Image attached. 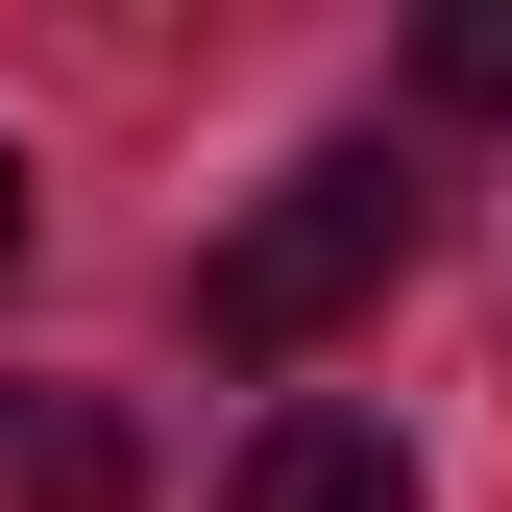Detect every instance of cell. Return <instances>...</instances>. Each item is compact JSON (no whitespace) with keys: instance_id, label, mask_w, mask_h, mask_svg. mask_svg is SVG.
I'll list each match as a JSON object with an SVG mask.
<instances>
[{"instance_id":"6da1fadb","label":"cell","mask_w":512,"mask_h":512,"mask_svg":"<svg viewBox=\"0 0 512 512\" xmlns=\"http://www.w3.org/2000/svg\"><path fill=\"white\" fill-rule=\"evenodd\" d=\"M391 269H415V171H391V147H317V171H269V220L196 244V342L293 366V342H342Z\"/></svg>"},{"instance_id":"7a4b0ae2","label":"cell","mask_w":512,"mask_h":512,"mask_svg":"<svg viewBox=\"0 0 512 512\" xmlns=\"http://www.w3.org/2000/svg\"><path fill=\"white\" fill-rule=\"evenodd\" d=\"M220 512H415V439L391 415H342V391H293L269 439H244V488Z\"/></svg>"},{"instance_id":"3957f363","label":"cell","mask_w":512,"mask_h":512,"mask_svg":"<svg viewBox=\"0 0 512 512\" xmlns=\"http://www.w3.org/2000/svg\"><path fill=\"white\" fill-rule=\"evenodd\" d=\"M0 512H147V439L98 391H0Z\"/></svg>"},{"instance_id":"277c9868","label":"cell","mask_w":512,"mask_h":512,"mask_svg":"<svg viewBox=\"0 0 512 512\" xmlns=\"http://www.w3.org/2000/svg\"><path fill=\"white\" fill-rule=\"evenodd\" d=\"M439 98H464V122H512V0H464V25H439Z\"/></svg>"},{"instance_id":"5b68a950","label":"cell","mask_w":512,"mask_h":512,"mask_svg":"<svg viewBox=\"0 0 512 512\" xmlns=\"http://www.w3.org/2000/svg\"><path fill=\"white\" fill-rule=\"evenodd\" d=\"M0 269H25V147H0Z\"/></svg>"}]
</instances>
